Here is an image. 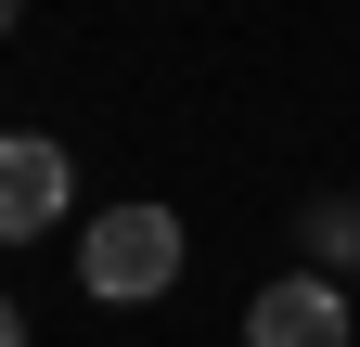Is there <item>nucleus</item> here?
Returning <instances> with one entry per match:
<instances>
[{"mask_svg": "<svg viewBox=\"0 0 360 347\" xmlns=\"http://www.w3.org/2000/svg\"><path fill=\"white\" fill-rule=\"evenodd\" d=\"M77 283H90V309H155V296L180 283V206H103V219L77 232Z\"/></svg>", "mask_w": 360, "mask_h": 347, "instance_id": "f257e3e1", "label": "nucleus"}, {"mask_svg": "<svg viewBox=\"0 0 360 347\" xmlns=\"http://www.w3.org/2000/svg\"><path fill=\"white\" fill-rule=\"evenodd\" d=\"M65 193H77L65 142H39V129H13V142H0V244H39V232L65 219Z\"/></svg>", "mask_w": 360, "mask_h": 347, "instance_id": "f03ea898", "label": "nucleus"}, {"mask_svg": "<svg viewBox=\"0 0 360 347\" xmlns=\"http://www.w3.org/2000/svg\"><path fill=\"white\" fill-rule=\"evenodd\" d=\"M245 347H347V296H335V270H283L245 309Z\"/></svg>", "mask_w": 360, "mask_h": 347, "instance_id": "7ed1b4c3", "label": "nucleus"}, {"mask_svg": "<svg viewBox=\"0 0 360 347\" xmlns=\"http://www.w3.org/2000/svg\"><path fill=\"white\" fill-rule=\"evenodd\" d=\"M309 270H360V206H309Z\"/></svg>", "mask_w": 360, "mask_h": 347, "instance_id": "20e7f679", "label": "nucleus"}, {"mask_svg": "<svg viewBox=\"0 0 360 347\" xmlns=\"http://www.w3.org/2000/svg\"><path fill=\"white\" fill-rule=\"evenodd\" d=\"M0 347H26V322H13V296H0Z\"/></svg>", "mask_w": 360, "mask_h": 347, "instance_id": "39448f33", "label": "nucleus"}, {"mask_svg": "<svg viewBox=\"0 0 360 347\" xmlns=\"http://www.w3.org/2000/svg\"><path fill=\"white\" fill-rule=\"evenodd\" d=\"M13 13H26V0H0V39H13Z\"/></svg>", "mask_w": 360, "mask_h": 347, "instance_id": "423d86ee", "label": "nucleus"}]
</instances>
